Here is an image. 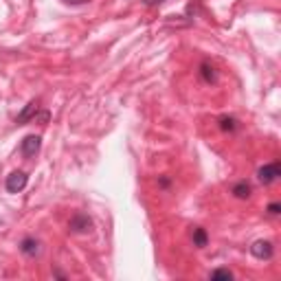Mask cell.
I'll return each instance as SVG.
<instances>
[{"label": "cell", "mask_w": 281, "mask_h": 281, "mask_svg": "<svg viewBox=\"0 0 281 281\" xmlns=\"http://www.w3.org/2000/svg\"><path fill=\"white\" fill-rule=\"evenodd\" d=\"M279 176H281L279 163H268V165L259 167V172H257V180H259L262 185H273Z\"/></svg>", "instance_id": "obj_1"}, {"label": "cell", "mask_w": 281, "mask_h": 281, "mask_svg": "<svg viewBox=\"0 0 281 281\" xmlns=\"http://www.w3.org/2000/svg\"><path fill=\"white\" fill-rule=\"evenodd\" d=\"M40 147H42V139L38 134H29V136H24L22 143H20V152H22V156L24 158H33L35 154L40 152Z\"/></svg>", "instance_id": "obj_2"}, {"label": "cell", "mask_w": 281, "mask_h": 281, "mask_svg": "<svg viewBox=\"0 0 281 281\" xmlns=\"http://www.w3.org/2000/svg\"><path fill=\"white\" fill-rule=\"evenodd\" d=\"M20 253L29 259L40 257V253H42L40 240H35V237H22V240H20Z\"/></svg>", "instance_id": "obj_3"}, {"label": "cell", "mask_w": 281, "mask_h": 281, "mask_svg": "<svg viewBox=\"0 0 281 281\" xmlns=\"http://www.w3.org/2000/svg\"><path fill=\"white\" fill-rule=\"evenodd\" d=\"M26 183H29V176H26L24 172H13L11 176H7L4 187H7L9 193H20L26 187Z\"/></svg>", "instance_id": "obj_4"}, {"label": "cell", "mask_w": 281, "mask_h": 281, "mask_svg": "<svg viewBox=\"0 0 281 281\" xmlns=\"http://www.w3.org/2000/svg\"><path fill=\"white\" fill-rule=\"evenodd\" d=\"M273 253H275V246H273V242H268V240H257L251 246V255L255 259H270Z\"/></svg>", "instance_id": "obj_5"}, {"label": "cell", "mask_w": 281, "mask_h": 281, "mask_svg": "<svg viewBox=\"0 0 281 281\" xmlns=\"http://www.w3.org/2000/svg\"><path fill=\"white\" fill-rule=\"evenodd\" d=\"M68 226H71L73 233H88L93 229V220L86 213H75L71 217V222H68Z\"/></svg>", "instance_id": "obj_6"}, {"label": "cell", "mask_w": 281, "mask_h": 281, "mask_svg": "<svg viewBox=\"0 0 281 281\" xmlns=\"http://www.w3.org/2000/svg\"><path fill=\"white\" fill-rule=\"evenodd\" d=\"M231 193L235 195V198H240V200H248V198H251V193H253L251 183H246V180H240L237 185H233Z\"/></svg>", "instance_id": "obj_7"}, {"label": "cell", "mask_w": 281, "mask_h": 281, "mask_svg": "<svg viewBox=\"0 0 281 281\" xmlns=\"http://www.w3.org/2000/svg\"><path fill=\"white\" fill-rule=\"evenodd\" d=\"M35 116H38V103L31 101V103H26V108L18 114V119L15 121H18V123H29V121L35 119Z\"/></svg>", "instance_id": "obj_8"}, {"label": "cell", "mask_w": 281, "mask_h": 281, "mask_svg": "<svg viewBox=\"0 0 281 281\" xmlns=\"http://www.w3.org/2000/svg\"><path fill=\"white\" fill-rule=\"evenodd\" d=\"M200 77H202V82H206V84H215L217 82V71L209 64V62H204V64H200Z\"/></svg>", "instance_id": "obj_9"}, {"label": "cell", "mask_w": 281, "mask_h": 281, "mask_svg": "<svg viewBox=\"0 0 281 281\" xmlns=\"http://www.w3.org/2000/svg\"><path fill=\"white\" fill-rule=\"evenodd\" d=\"M191 242L195 248H204L206 244H209V235H206V231L202 229V226H195L193 233H191Z\"/></svg>", "instance_id": "obj_10"}, {"label": "cell", "mask_w": 281, "mask_h": 281, "mask_svg": "<svg viewBox=\"0 0 281 281\" xmlns=\"http://www.w3.org/2000/svg\"><path fill=\"white\" fill-rule=\"evenodd\" d=\"M235 128H237V121L233 119V116H222V119H220V130L235 132Z\"/></svg>", "instance_id": "obj_11"}, {"label": "cell", "mask_w": 281, "mask_h": 281, "mask_svg": "<svg viewBox=\"0 0 281 281\" xmlns=\"http://www.w3.org/2000/svg\"><path fill=\"white\" fill-rule=\"evenodd\" d=\"M209 279H233V273L229 268H217L209 273Z\"/></svg>", "instance_id": "obj_12"}, {"label": "cell", "mask_w": 281, "mask_h": 281, "mask_svg": "<svg viewBox=\"0 0 281 281\" xmlns=\"http://www.w3.org/2000/svg\"><path fill=\"white\" fill-rule=\"evenodd\" d=\"M266 211H268V215H279L281 213V204L279 202H270Z\"/></svg>", "instance_id": "obj_13"}, {"label": "cell", "mask_w": 281, "mask_h": 281, "mask_svg": "<svg viewBox=\"0 0 281 281\" xmlns=\"http://www.w3.org/2000/svg\"><path fill=\"white\" fill-rule=\"evenodd\" d=\"M64 4H71V7H82V4H86L88 0H62Z\"/></svg>", "instance_id": "obj_14"}, {"label": "cell", "mask_w": 281, "mask_h": 281, "mask_svg": "<svg viewBox=\"0 0 281 281\" xmlns=\"http://www.w3.org/2000/svg\"><path fill=\"white\" fill-rule=\"evenodd\" d=\"M165 0H143V4L145 7H158V4H163Z\"/></svg>", "instance_id": "obj_15"}, {"label": "cell", "mask_w": 281, "mask_h": 281, "mask_svg": "<svg viewBox=\"0 0 281 281\" xmlns=\"http://www.w3.org/2000/svg\"><path fill=\"white\" fill-rule=\"evenodd\" d=\"M158 185H161L163 189H165V187H169V178H161V180H158Z\"/></svg>", "instance_id": "obj_16"}]
</instances>
